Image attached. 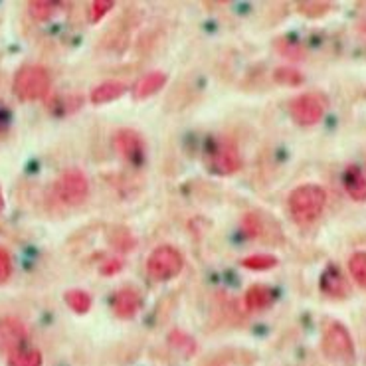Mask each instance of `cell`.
<instances>
[{"mask_svg":"<svg viewBox=\"0 0 366 366\" xmlns=\"http://www.w3.org/2000/svg\"><path fill=\"white\" fill-rule=\"evenodd\" d=\"M208 167L222 177L238 172L242 169V154L236 143L230 139H216V143L208 149Z\"/></svg>","mask_w":366,"mask_h":366,"instance_id":"obj_6","label":"cell"},{"mask_svg":"<svg viewBox=\"0 0 366 366\" xmlns=\"http://www.w3.org/2000/svg\"><path fill=\"white\" fill-rule=\"evenodd\" d=\"M10 275H12V259H10L9 252L4 247H0V285L6 283Z\"/></svg>","mask_w":366,"mask_h":366,"instance_id":"obj_27","label":"cell"},{"mask_svg":"<svg viewBox=\"0 0 366 366\" xmlns=\"http://www.w3.org/2000/svg\"><path fill=\"white\" fill-rule=\"evenodd\" d=\"M275 48L280 50L281 56H285V58H290L293 61H299L305 58V50L295 42H290V40H280V42H275Z\"/></svg>","mask_w":366,"mask_h":366,"instance_id":"obj_23","label":"cell"},{"mask_svg":"<svg viewBox=\"0 0 366 366\" xmlns=\"http://www.w3.org/2000/svg\"><path fill=\"white\" fill-rule=\"evenodd\" d=\"M28 339L24 323L16 317H2L0 319V355L10 357L12 352L24 349Z\"/></svg>","mask_w":366,"mask_h":366,"instance_id":"obj_8","label":"cell"},{"mask_svg":"<svg viewBox=\"0 0 366 366\" xmlns=\"http://www.w3.org/2000/svg\"><path fill=\"white\" fill-rule=\"evenodd\" d=\"M127 92V86L123 84V81H115V79H111V81H103L99 86L95 87L92 95H89V102L94 103V105H103V103H111L115 102L117 97Z\"/></svg>","mask_w":366,"mask_h":366,"instance_id":"obj_13","label":"cell"},{"mask_svg":"<svg viewBox=\"0 0 366 366\" xmlns=\"http://www.w3.org/2000/svg\"><path fill=\"white\" fill-rule=\"evenodd\" d=\"M113 4L115 2H111V0H95L89 4V18H92V22H99L111 9H113Z\"/></svg>","mask_w":366,"mask_h":366,"instance_id":"obj_25","label":"cell"},{"mask_svg":"<svg viewBox=\"0 0 366 366\" xmlns=\"http://www.w3.org/2000/svg\"><path fill=\"white\" fill-rule=\"evenodd\" d=\"M4 208V200H2V194H0V210Z\"/></svg>","mask_w":366,"mask_h":366,"instance_id":"obj_31","label":"cell"},{"mask_svg":"<svg viewBox=\"0 0 366 366\" xmlns=\"http://www.w3.org/2000/svg\"><path fill=\"white\" fill-rule=\"evenodd\" d=\"M273 79L281 84V86H290V87H295V86H301L303 84V74L295 68H277L273 71Z\"/></svg>","mask_w":366,"mask_h":366,"instance_id":"obj_22","label":"cell"},{"mask_svg":"<svg viewBox=\"0 0 366 366\" xmlns=\"http://www.w3.org/2000/svg\"><path fill=\"white\" fill-rule=\"evenodd\" d=\"M169 342H171L174 349H179L182 355H188V357H192L196 352V342L194 339L187 335V332L182 331H172L169 335Z\"/></svg>","mask_w":366,"mask_h":366,"instance_id":"obj_21","label":"cell"},{"mask_svg":"<svg viewBox=\"0 0 366 366\" xmlns=\"http://www.w3.org/2000/svg\"><path fill=\"white\" fill-rule=\"evenodd\" d=\"M42 352L38 349H20L9 357V366H42Z\"/></svg>","mask_w":366,"mask_h":366,"instance_id":"obj_16","label":"cell"},{"mask_svg":"<svg viewBox=\"0 0 366 366\" xmlns=\"http://www.w3.org/2000/svg\"><path fill=\"white\" fill-rule=\"evenodd\" d=\"M133 246H135V238L129 236V232L119 230L117 236H113V247H117L121 252H129Z\"/></svg>","mask_w":366,"mask_h":366,"instance_id":"obj_28","label":"cell"},{"mask_svg":"<svg viewBox=\"0 0 366 366\" xmlns=\"http://www.w3.org/2000/svg\"><path fill=\"white\" fill-rule=\"evenodd\" d=\"M242 230L249 238H257L262 234V222L257 218L256 214H246L244 222H242Z\"/></svg>","mask_w":366,"mask_h":366,"instance_id":"obj_26","label":"cell"},{"mask_svg":"<svg viewBox=\"0 0 366 366\" xmlns=\"http://www.w3.org/2000/svg\"><path fill=\"white\" fill-rule=\"evenodd\" d=\"M342 182H345V190L347 194L357 200V202H365L366 200V179L362 177V172L358 171L357 167H349L345 177H342Z\"/></svg>","mask_w":366,"mask_h":366,"instance_id":"obj_14","label":"cell"},{"mask_svg":"<svg viewBox=\"0 0 366 366\" xmlns=\"http://www.w3.org/2000/svg\"><path fill=\"white\" fill-rule=\"evenodd\" d=\"M184 257L177 247L161 246L153 249V254L147 259V273L151 280L169 281L182 272Z\"/></svg>","mask_w":366,"mask_h":366,"instance_id":"obj_4","label":"cell"},{"mask_svg":"<svg viewBox=\"0 0 366 366\" xmlns=\"http://www.w3.org/2000/svg\"><path fill=\"white\" fill-rule=\"evenodd\" d=\"M323 352L332 362L349 365L355 360V342L350 339V332L345 325L332 321L325 327Z\"/></svg>","mask_w":366,"mask_h":366,"instance_id":"obj_3","label":"cell"},{"mask_svg":"<svg viewBox=\"0 0 366 366\" xmlns=\"http://www.w3.org/2000/svg\"><path fill=\"white\" fill-rule=\"evenodd\" d=\"M56 9H58V2H51V0H32V2H28V10H30L32 18L40 20V22L51 18Z\"/></svg>","mask_w":366,"mask_h":366,"instance_id":"obj_20","label":"cell"},{"mask_svg":"<svg viewBox=\"0 0 366 366\" xmlns=\"http://www.w3.org/2000/svg\"><path fill=\"white\" fill-rule=\"evenodd\" d=\"M242 265L254 272H265L277 265V257L269 256V254H256V256H247L242 259Z\"/></svg>","mask_w":366,"mask_h":366,"instance_id":"obj_19","label":"cell"},{"mask_svg":"<svg viewBox=\"0 0 366 366\" xmlns=\"http://www.w3.org/2000/svg\"><path fill=\"white\" fill-rule=\"evenodd\" d=\"M349 272L352 280L366 290V252H357L349 259Z\"/></svg>","mask_w":366,"mask_h":366,"instance_id":"obj_18","label":"cell"},{"mask_svg":"<svg viewBox=\"0 0 366 366\" xmlns=\"http://www.w3.org/2000/svg\"><path fill=\"white\" fill-rule=\"evenodd\" d=\"M54 194L66 206H79L86 202L89 194V182L87 177L77 169H69L61 174L54 184Z\"/></svg>","mask_w":366,"mask_h":366,"instance_id":"obj_5","label":"cell"},{"mask_svg":"<svg viewBox=\"0 0 366 366\" xmlns=\"http://www.w3.org/2000/svg\"><path fill=\"white\" fill-rule=\"evenodd\" d=\"M66 303L68 307L74 311V313H79V315H86L87 311L92 309V297L87 295L86 291L81 290H69L66 295Z\"/></svg>","mask_w":366,"mask_h":366,"instance_id":"obj_17","label":"cell"},{"mask_svg":"<svg viewBox=\"0 0 366 366\" xmlns=\"http://www.w3.org/2000/svg\"><path fill=\"white\" fill-rule=\"evenodd\" d=\"M273 293L269 287L265 285H254L249 287L244 297V303H246L247 311H264L267 307L272 305Z\"/></svg>","mask_w":366,"mask_h":366,"instance_id":"obj_15","label":"cell"},{"mask_svg":"<svg viewBox=\"0 0 366 366\" xmlns=\"http://www.w3.org/2000/svg\"><path fill=\"white\" fill-rule=\"evenodd\" d=\"M293 121L301 127H313L325 115V99L317 94H303L295 97L290 105Z\"/></svg>","mask_w":366,"mask_h":366,"instance_id":"obj_7","label":"cell"},{"mask_svg":"<svg viewBox=\"0 0 366 366\" xmlns=\"http://www.w3.org/2000/svg\"><path fill=\"white\" fill-rule=\"evenodd\" d=\"M321 291L327 297L332 299H345L349 295V283L345 280V275L337 265H329L321 275Z\"/></svg>","mask_w":366,"mask_h":366,"instance_id":"obj_10","label":"cell"},{"mask_svg":"<svg viewBox=\"0 0 366 366\" xmlns=\"http://www.w3.org/2000/svg\"><path fill=\"white\" fill-rule=\"evenodd\" d=\"M167 84V74H162V71H151V74H147L143 76L133 87V97L135 99H147V97H151L157 92H161L162 87Z\"/></svg>","mask_w":366,"mask_h":366,"instance_id":"obj_12","label":"cell"},{"mask_svg":"<svg viewBox=\"0 0 366 366\" xmlns=\"http://www.w3.org/2000/svg\"><path fill=\"white\" fill-rule=\"evenodd\" d=\"M6 123H9V111L2 107V103H0V133L6 129Z\"/></svg>","mask_w":366,"mask_h":366,"instance_id":"obj_30","label":"cell"},{"mask_svg":"<svg viewBox=\"0 0 366 366\" xmlns=\"http://www.w3.org/2000/svg\"><path fill=\"white\" fill-rule=\"evenodd\" d=\"M325 204H327V192L319 184H301L290 194L287 208L293 220L307 226L323 214Z\"/></svg>","mask_w":366,"mask_h":366,"instance_id":"obj_1","label":"cell"},{"mask_svg":"<svg viewBox=\"0 0 366 366\" xmlns=\"http://www.w3.org/2000/svg\"><path fill=\"white\" fill-rule=\"evenodd\" d=\"M111 307H113L115 317H119V319H131L141 309V295L135 290H131V287H123V290H119L113 295Z\"/></svg>","mask_w":366,"mask_h":366,"instance_id":"obj_11","label":"cell"},{"mask_svg":"<svg viewBox=\"0 0 366 366\" xmlns=\"http://www.w3.org/2000/svg\"><path fill=\"white\" fill-rule=\"evenodd\" d=\"M51 79L50 74L46 71L42 66H24L16 71L14 76V95L22 102H36V99H44L50 94Z\"/></svg>","mask_w":366,"mask_h":366,"instance_id":"obj_2","label":"cell"},{"mask_svg":"<svg viewBox=\"0 0 366 366\" xmlns=\"http://www.w3.org/2000/svg\"><path fill=\"white\" fill-rule=\"evenodd\" d=\"M115 151L129 162H139L143 157V141L133 129H121L113 137Z\"/></svg>","mask_w":366,"mask_h":366,"instance_id":"obj_9","label":"cell"},{"mask_svg":"<svg viewBox=\"0 0 366 366\" xmlns=\"http://www.w3.org/2000/svg\"><path fill=\"white\" fill-rule=\"evenodd\" d=\"M121 269H123V259H119V257H111V259H107V262L102 265L103 275H115V273H119Z\"/></svg>","mask_w":366,"mask_h":366,"instance_id":"obj_29","label":"cell"},{"mask_svg":"<svg viewBox=\"0 0 366 366\" xmlns=\"http://www.w3.org/2000/svg\"><path fill=\"white\" fill-rule=\"evenodd\" d=\"M329 9H331L329 2H299V12H303L309 18L323 16Z\"/></svg>","mask_w":366,"mask_h":366,"instance_id":"obj_24","label":"cell"}]
</instances>
